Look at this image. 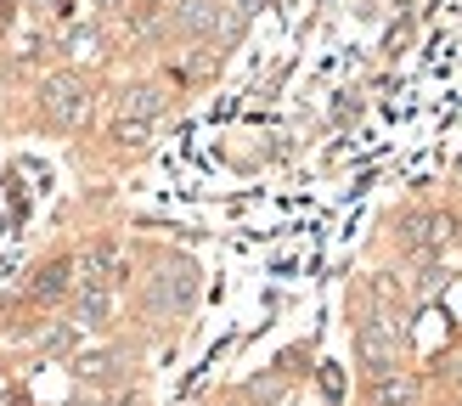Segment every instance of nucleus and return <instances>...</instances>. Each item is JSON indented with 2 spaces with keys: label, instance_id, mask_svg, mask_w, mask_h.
<instances>
[{
  "label": "nucleus",
  "instance_id": "nucleus-1",
  "mask_svg": "<svg viewBox=\"0 0 462 406\" xmlns=\"http://www.w3.org/2000/svg\"><path fill=\"white\" fill-rule=\"evenodd\" d=\"M45 113H51V119L57 125H79L85 119V85L79 79H51V85H45Z\"/></svg>",
  "mask_w": 462,
  "mask_h": 406
},
{
  "label": "nucleus",
  "instance_id": "nucleus-2",
  "mask_svg": "<svg viewBox=\"0 0 462 406\" xmlns=\"http://www.w3.org/2000/svg\"><path fill=\"white\" fill-rule=\"evenodd\" d=\"M68 277H74V265H68V260H51V265H45L40 277L29 282V300H40V305L62 300V293H68Z\"/></svg>",
  "mask_w": 462,
  "mask_h": 406
},
{
  "label": "nucleus",
  "instance_id": "nucleus-3",
  "mask_svg": "<svg viewBox=\"0 0 462 406\" xmlns=\"http://www.w3.org/2000/svg\"><path fill=\"white\" fill-rule=\"evenodd\" d=\"M125 113H130V119H147V113H158V97H152V90H130Z\"/></svg>",
  "mask_w": 462,
  "mask_h": 406
},
{
  "label": "nucleus",
  "instance_id": "nucleus-4",
  "mask_svg": "<svg viewBox=\"0 0 462 406\" xmlns=\"http://www.w3.org/2000/svg\"><path fill=\"white\" fill-rule=\"evenodd\" d=\"M79 310H85V322H102V316H107V293L102 288H85V305Z\"/></svg>",
  "mask_w": 462,
  "mask_h": 406
}]
</instances>
